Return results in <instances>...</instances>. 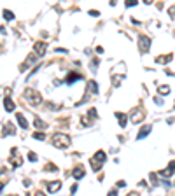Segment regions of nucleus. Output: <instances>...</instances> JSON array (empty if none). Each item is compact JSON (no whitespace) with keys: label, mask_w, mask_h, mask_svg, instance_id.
Masks as SVG:
<instances>
[{"label":"nucleus","mask_w":175,"mask_h":196,"mask_svg":"<svg viewBox=\"0 0 175 196\" xmlns=\"http://www.w3.org/2000/svg\"><path fill=\"white\" fill-rule=\"evenodd\" d=\"M33 49H35V53H37V56H44V54H46V44H44V42H37Z\"/></svg>","instance_id":"obj_7"},{"label":"nucleus","mask_w":175,"mask_h":196,"mask_svg":"<svg viewBox=\"0 0 175 196\" xmlns=\"http://www.w3.org/2000/svg\"><path fill=\"white\" fill-rule=\"evenodd\" d=\"M140 119H144V112H142V110H135L131 114V121H133V123H138Z\"/></svg>","instance_id":"obj_11"},{"label":"nucleus","mask_w":175,"mask_h":196,"mask_svg":"<svg viewBox=\"0 0 175 196\" xmlns=\"http://www.w3.org/2000/svg\"><path fill=\"white\" fill-rule=\"evenodd\" d=\"M16 119H18V123L21 124V128H28V123H26V119H25V116L18 114V116H16Z\"/></svg>","instance_id":"obj_15"},{"label":"nucleus","mask_w":175,"mask_h":196,"mask_svg":"<svg viewBox=\"0 0 175 196\" xmlns=\"http://www.w3.org/2000/svg\"><path fill=\"white\" fill-rule=\"evenodd\" d=\"M9 163H11L12 166H21V165H23V158H16V149H12V154H11V158H9Z\"/></svg>","instance_id":"obj_5"},{"label":"nucleus","mask_w":175,"mask_h":196,"mask_svg":"<svg viewBox=\"0 0 175 196\" xmlns=\"http://www.w3.org/2000/svg\"><path fill=\"white\" fill-rule=\"evenodd\" d=\"M60 187H61V182H60V180H54V182H51V184L47 186V191H49V193H56V191H58Z\"/></svg>","instance_id":"obj_9"},{"label":"nucleus","mask_w":175,"mask_h":196,"mask_svg":"<svg viewBox=\"0 0 175 196\" xmlns=\"http://www.w3.org/2000/svg\"><path fill=\"white\" fill-rule=\"evenodd\" d=\"M25 98H26L30 103H40V96H39L33 89H26V91H25Z\"/></svg>","instance_id":"obj_3"},{"label":"nucleus","mask_w":175,"mask_h":196,"mask_svg":"<svg viewBox=\"0 0 175 196\" xmlns=\"http://www.w3.org/2000/svg\"><path fill=\"white\" fill-rule=\"evenodd\" d=\"M105 159H107V156H105L103 151H98L93 158H91V165H93V170L95 172H98L100 168H102V165L105 163Z\"/></svg>","instance_id":"obj_1"},{"label":"nucleus","mask_w":175,"mask_h":196,"mask_svg":"<svg viewBox=\"0 0 175 196\" xmlns=\"http://www.w3.org/2000/svg\"><path fill=\"white\" fill-rule=\"evenodd\" d=\"M4 19H7V21H12V19H14V14L11 12V11H7V9H5V11H4Z\"/></svg>","instance_id":"obj_19"},{"label":"nucleus","mask_w":175,"mask_h":196,"mask_svg":"<svg viewBox=\"0 0 175 196\" xmlns=\"http://www.w3.org/2000/svg\"><path fill=\"white\" fill-rule=\"evenodd\" d=\"M4 133H9V135H14V126L11 124V123H7V124L4 126Z\"/></svg>","instance_id":"obj_18"},{"label":"nucleus","mask_w":175,"mask_h":196,"mask_svg":"<svg viewBox=\"0 0 175 196\" xmlns=\"http://www.w3.org/2000/svg\"><path fill=\"white\" fill-rule=\"evenodd\" d=\"M121 81H123V77H112V84H114V86H117Z\"/></svg>","instance_id":"obj_22"},{"label":"nucleus","mask_w":175,"mask_h":196,"mask_svg":"<svg viewBox=\"0 0 175 196\" xmlns=\"http://www.w3.org/2000/svg\"><path fill=\"white\" fill-rule=\"evenodd\" d=\"M4 107H5L7 112H12L14 110V102L9 96H5V100H4Z\"/></svg>","instance_id":"obj_10"},{"label":"nucleus","mask_w":175,"mask_h":196,"mask_svg":"<svg viewBox=\"0 0 175 196\" xmlns=\"http://www.w3.org/2000/svg\"><path fill=\"white\" fill-rule=\"evenodd\" d=\"M28 159L32 161V163H35V161H37V154H33V152H30V154H28Z\"/></svg>","instance_id":"obj_24"},{"label":"nucleus","mask_w":175,"mask_h":196,"mask_svg":"<svg viewBox=\"0 0 175 196\" xmlns=\"http://www.w3.org/2000/svg\"><path fill=\"white\" fill-rule=\"evenodd\" d=\"M116 117H117V121H119V126L124 128L126 126V116L124 114H123V112H116Z\"/></svg>","instance_id":"obj_13"},{"label":"nucleus","mask_w":175,"mask_h":196,"mask_svg":"<svg viewBox=\"0 0 175 196\" xmlns=\"http://www.w3.org/2000/svg\"><path fill=\"white\" fill-rule=\"evenodd\" d=\"M74 177H75V179H82L84 177V168L77 166L75 170H74Z\"/></svg>","instance_id":"obj_16"},{"label":"nucleus","mask_w":175,"mask_h":196,"mask_svg":"<svg viewBox=\"0 0 175 196\" xmlns=\"http://www.w3.org/2000/svg\"><path fill=\"white\" fill-rule=\"evenodd\" d=\"M144 2H145V4H151V2H152V0H144Z\"/></svg>","instance_id":"obj_25"},{"label":"nucleus","mask_w":175,"mask_h":196,"mask_svg":"<svg viewBox=\"0 0 175 196\" xmlns=\"http://www.w3.org/2000/svg\"><path fill=\"white\" fill-rule=\"evenodd\" d=\"M33 124H35V128H39V130H46V128H47V124H46L42 119H39V117L33 119Z\"/></svg>","instance_id":"obj_12"},{"label":"nucleus","mask_w":175,"mask_h":196,"mask_svg":"<svg viewBox=\"0 0 175 196\" xmlns=\"http://www.w3.org/2000/svg\"><path fill=\"white\" fill-rule=\"evenodd\" d=\"M126 7H131V5H137V0H126L124 2Z\"/></svg>","instance_id":"obj_23"},{"label":"nucleus","mask_w":175,"mask_h":196,"mask_svg":"<svg viewBox=\"0 0 175 196\" xmlns=\"http://www.w3.org/2000/svg\"><path fill=\"white\" fill-rule=\"evenodd\" d=\"M158 91H159L161 95H168V93H170V88H168V86H159Z\"/></svg>","instance_id":"obj_20"},{"label":"nucleus","mask_w":175,"mask_h":196,"mask_svg":"<svg viewBox=\"0 0 175 196\" xmlns=\"http://www.w3.org/2000/svg\"><path fill=\"white\" fill-rule=\"evenodd\" d=\"M79 79H81L79 74H70V75L67 77V81H65V82H67V84H74L75 81H79Z\"/></svg>","instance_id":"obj_14"},{"label":"nucleus","mask_w":175,"mask_h":196,"mask_svg":"<svg viewBox=\"0 0 175 196\" xmlns=\"http://www.w3.org/2000/svg\"><path fill=\"white\" fill-rule=\"evenodd\" d=\"M138 46H140V51H142V53H147V51H149V47H151V40H149L147 37H140Z\"/></svg>","instance_id":"obj_4"},{"label":"nucleus","mask_w":175,"mask_h":196,"mask_svg":"<svg viewBox=\"0 0 175 196\" xmlns=\"http://www.w3.org/2000/svg\"><path fill=\"white\" fill-rule=\"evenodd\" d=\"M33 138L35 140H44L46 138V135H44V133H33Z\"/></svg>","instance_id":"obj_21"},{"label":"nucleus","mask_w":175,"mask_h":196,"mask_svg":"<svg viewBox=\"0 0 175 196\" xmlns=\"http://www.w3.org/2000/svg\"><path fill=\"white\" fill-rule=\"evenodd\" d=\"M173 172H175V161H172V163L168 165L166 170H163V172H161V175H163V177H170Z\"/></svg>","instance_id":"obj_8"},{"label":"nucleus","mask_w":175,"mask_h":196,"mask_svg":"<svg viewBox=\"0 0 175 196\" xmlns=\"http://www.w3.org/2000/svg\"><path fill=\"white\" fill-rule=\"evenodd\" d=\"M151 130H152V126H151V124H145L144 128H142V130H140V133H138V135H137V138H138V140L145 138L147 135L151 133Z\"/></svg>","instance_id":"obj_6"},{"label":"nucleus","mask_w":175,"mask_h":196,"mask_svg":"<svg viewBox=\"0 0 175 196\" xmlns=\"http://www.w3.org/2000/svg\"><path fill=\"white\" fill-rule=\"evenodd\" d=\"M53 144H54L56 147H60V149H63V147H68V145H70V138L67 137V135H61V133H56L54 137H53Z\"/></svg>","instance_id":"obj_2"},{"label":"nucleus","mask_w":175,"mask_h":196,"mask_svg":"<svg viewBox=\"0 0 175 196\" xmlns=\"http://www.w3.org/2000/svg\"><path fill=\"white\" fill-rule=\"evenodd\" d=\"M170 60H172V54H168V56H158V58H156V61H158V63H168Z\"/></svg>","instance_id":"obj_17"}]
</instances>
